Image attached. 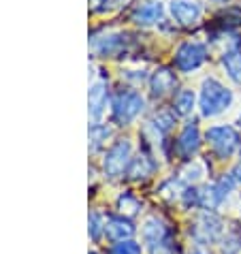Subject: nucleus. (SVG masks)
<instances>
[{
  "label": "nucleus",
  "instance_id": "19",
  "mask_svg": "<svg viewBox=\"0 0 241 254\" xmlns=\"http://www.w3.org/2000/svg\"><path fill=\"white\" fill-rule=\"evenodd\" d=\"M196 105V94L192 90H180L173 96V114L175 116H190Z\"/></svg>",
  "mask_w": 241,
  "mask_h": 254
},
{
  "label": "nucleus",
  "instance_id": "12",
  "mask_svg": "<svg viewBox=\"0 0 241 254\" xmlns=\"http://www.w3.org/2000/svg\"><path fill=\"white\" fill-rule=\"evenodd\" d=\"M109 101V86L107 81H94L90 86L88 92V114L92 118V122H101V118L105 116V109H107Z\"/></svg>",
  "mask_w": 241,
  "mask_h": 254
},
{
  "label": "nucleus",
  "instance_id": "23",
  "mask_svg": "<svg viewBox=\"0 0 241 254\" xmlns=\"http://www.w3.org/2000/svg\"><path fill=\"white\" fill-rule=\"evenodd\" d=\"M201 175H205V173H203V167L196 165V162H188L186 169H183V171L180 173V178H181L183 184L190 186V184H196V182L201 180Z\"/></svg>",
  "mask_w": 241,
  "mask_h": 254
},
{
  "label": "nucleus",
  "instance_id": "13",
  "mask_svg": "<svg viewBox=\"0 0 241 254\" xmlns=\"http://www.w3.org/2000/svg\"><path fill=\"white\" fill-rule=\"evenodd\" d=\"M147 86H150V94L154 98H162V96L171 94L173 90H175V86H177V75L173 73L171 68L160 66V68H156L150 77H147Z\"/></svg>",
  "mask_w": 241,
  "mask_h": 254
},
{
  "label": "nucleus",
  "instance_id": "18",
  "mask_svg": "<svg viewBox=\"0 0 241 254\" xmlns=\"http://www.w3.org/2000/svg\"><path fill=\"white\" fill-rule=\"evenodd\" d=\"M173 124H175V114L173 111H160V114H156L150 122H147V128H152L156 132V137L162 139V137H167L169 132H171Z\"/></svg>",
  "mask_w": 241,
  "mask_h": 254
},
{
  "label": "nucleus",
  "instance_id": "10",
  "mask_svg": "<svg viewBox=\"0 0 241 254\" xmlns=\"http://www.w3.org/2000/svg\"><path fill=\"white\" fill-rule=\"evenodd\" d=\"M169 11H171V17L175 24L186 26V28L196 26L203 17V6L194 2V0H173Z\"/></svg>",
  "mask_w": 241,
  "mask_h": 254
},
{
  "label": "nucleus",
  "instance_id": "21",
  "mask_svg": "<svg viewBox=\"0 0 241 254\" xmlns=\"http://www.w3.org/2000/svg\"><path fill=\"white\" fill-rule=\"evenodd\" d=\"M88 224H90V229H88L90 239H92L94 244H98V242H101V239L105 237V216L98 214V211H92Z\"/></svg>",
  "mask_w": 241,
  "mask_h": 254
},
{
  "label": "nucleus",
  "instance_id": "14",
  "mask_svg": "<svg viewBox=\"0 0 241 254\" xmlns=\"http://www.w3.org/2000/svg\"><path fill=\"white\" fill-rule=\"evenodd\" d=\"M165 17V6L162 2H156V0H147V2H141L134 6L132 11V22L139 26H152L162 22Z\"/></svg>",
  "mask_w": 241,
  "mask_h": 254
},
{
  "label": "nucleus",
  "instance_id": "28",
  "mask_svg": "<svg viewBox=\"0 0 241 254\" xmlns=\"http://www.w3.org/2000/svg\"><path fill=\"white\" fill-rule=\"evenodd\" d=\"M90 254H98V252H94V250H92V252H90Z\"/></svg>",
  "mask_w": 241,
  "mask_h": 254
},
{
  "label": "nucleus",
  "instance_id": "16",
  "mask_svg": "<svg viewBox=\"0 0 241 254\" xmlns=\"http://www.w3.org/2000/svg\"><path fill=\"white\" fill-rule=\"evenodd\" d=\"M222 66L226 70V75H229L237 86H241V52L239 49H226L222 54Z\"/></svg>",
  "mask_w": 241,
  "mask_h": 254
},
{
  "label": "nucleus",
  "instance_id": "6",
  "mask_svg": "<svg viewBox=\"0 0 241 254\" xmlns=\"http://www.w3.org/2000/svg\"><path fill=\"white\" fill-rule=\"evenodd\" d=\"M207 60V47L201 41H186L175 49L173 64L180 73H192V70L201 68Z\"/></svg>",
  "mask_w": 241,
  "mask_h": 254
},
{
  "label": "nucleus",
  "instance_id": "20",
  "mask_svg": "<svg viewBox=\"0 0 241 254\" xmlns=\"http://www.w3.org/2000/svg\"><path fill=\"white\" fill-rule=\"evenodd\" d=\"M116 209L126 218H132L141 211V201L132 192H122L116 199Z\"/></svg>",
  "mask_w": 241,
  "mask_h": 254
},
{
  "label": "nucleus",
  "instance_id": "2",
  "mask_svg": "<svg viewBox=\"0 0 241 254\" xmlns=\"http://www.w3.org/2000/svg\"><path fill=\"white\" fill-rule=\"evenodd\" d=\"M111 120L118 126H128L130 122H134L145 109V98L137 90H118L116 94L111 96Z\"/></svg>",
  "mask_w": 241,
  "mask_h": 254
},
{
  "label": "nucleus",
  "instance_id": "17",
  "mask_svg": "<svg viewBox=\"0 0 241 254\" xmlns=\"http://www.w3.org/2000/svg\"><path fill=\"white\" fill-rule=\"evenodd\" d=\"M88 135H90V152H98L107 145V139H111V126L103 122H92Z\"/></svg>",
  "mask_w": 241,
  "mask_h": 254
},
{
  "label": "nucleus",
  "instance_id": "24",
  "mask_svg": "<svg viewBox=\"0 0 241 254\" xmlns=\"http://www.w3.org/2000/svg\"><path fill=\"white\" fill-rule=\"evenodd\" d=\"M220 250H222V254H237L241 250V237L237 233H229L220 244Z\"/></svg>",
  "mask_w": 241,
  "mask_h": 254
},
{
  "label": "nucleus",
  "instance_id": "5",
  "mask_svg": "<svg viewBox=\"0 0 241 254\" xmlns=\"http://www.w3.org/2000/svg\"><path fill=\"white\" fill-rule=\"evenodd\" d=\"M205 139H207L209 147L214 150V154L218 158H231L233 154L239 150L241 137L239 132L229 124H220V126H211V128L205 132Z\"/></svg>",
  "mask_w": 241,
  "mask_h": 254
},
{
  "label": "nucleus",
  "instance_id": "27",
  "mask_svg": "<svg viewBox=\"0 0 241 254\" xmlns=\"http://www.w3.org/2000/svg\"><path fill=\"white\" fill-rule=\"evenodd\" d=\"M192 254H205V252H203V250H196V252H192Z\"/></svg>",
  "mask_w": 241,
  "mask_h": 254
},
{
  "label": "nucleus",
  "instance_id": "3",
  "mask_svg": "<svg viewBox=\"0 0 241 254\" xmlns=\"http://www.w3.org/2000/svg\"><path fill=\"white\" fill-rule=\"evenodd\" d=\"M141 237H143V244L150 250V254H175L173 233L169 229V224L160 220L158 216H152L143 222Z\"/></svg>",
  "mask_w": 241,
  "mask_h": 254
},
{
  "label": "nucleus",
  "instance_id": "9",
  "mask_svg": "<svg viewBox=\"0 0 241 254\" xmlns=\"http://www.w3.org/2000/svg\"><path fill=\"white\" fill-rule=\"evenodd\" d=\"M201 130H198L196 122H188L181 128L180 137L175 139V152L177 156L183 160H192V156H196V152L201 150Z\"/></svg>",
  "mask_w": 241,
  "mask_h": 254
},
{
  "label": "nucleus",
  "instance_id": "7",
  "mask_svg": "<svg viewBox=\"0 0 241 254\" xmlns=\"http://www.w3.org/2000/svg\"><path fill=\"white\" fill-rule=\"evenodd\" d=\"M224 224L220 220V216L214 214V211H203V214L196 216V220L192 222L190 227V235L198 246H207V244H214L222 235V229Z\"/></svg>",
  "mask_w": 241,
  "mask_h": 254
},
{
  "label": "nucleus",
  "instance_id": "11",
  "mask_svg": "<svg viewBox=\"0 0 241 254\" xmlns=\"http://www.w3.org/2000/svg\"><path fill=\"white\" fill-rule=\"evenodd\" d=\"M134 235V224L130 218L122 214H109L105 216V237L109 242H124V239H132Z\"/></svg>",
  "mask_w": 241,
  "mask_h": 254
},
{
  "label": "nucleus",
  "instance_id": "8",
  "mask_svg": "<svg viewBox=\"0 0 241 254\" xmlns=\"http://www.w3.org/2000/svg\"><path fill=\"white\" fill-rule=\"evenodd\" d=\"M128 49V34L124 32H107L103 37H92V52L101 58H118Z\"/></svg>",
  "mask_w": 241,
  "mask_h": 254
},
{
  "label": "nucleus",
  "instance_id": "25",
  "mask_svg": "<svg viewBox=\"0 0 241 254\" xmlns=\"http://www.w3.org/2000/svg\"><path fill=\"white\" fill-rule=\"evenodd\" d=\"M109 2H111V0H90L92 11H94V13H103L105 9H109Z\"/></svg>",
  "mask_w": 241,
  "mask_h": 254
},
{
  "label": "nucleus",
  "instance_id": "26",
  "mask_svg": "<svg viewBox=\"0 0 241 254\" xmlns=\"http://www.w3.org/2000/svg\"><path fill=\"white\" fill-rule=\"evenodd\" d=\"M233 178H235V182H239V184H241V158L237 160V165L235 167H233Z\"/></svg>",
  "mask_w": 241,
  "mask_h": 254
},
{
  "label": "nucleus",
  "instance_id": "29",
  "mask_svg": "<svg viewBox=\"0 0 241 254\" xmlns=\"http://www.w3.org/2000/svg\"><path fill=\"white\" fill-rule=\"evenodd\" d=\"M218 2H226V0H218Z\"/></svg>",
  "mask_w": 241,
  "mask_h": 254
},
{
  "label": "nucleus",
  "instance_id": "4",
  "mask_svg": "<svg viewBox=\"0 0 241 254\" xmlns=\"http://www.w3.org/2000/svg\"><path fill=\"white\" fill-rule=\"evenodd\" d=\"M132 160V143L130 139H116L107 147L105 156L101 160L103 175L107 180H120L124 178Z\"/></svg>",
  "mask_w": 241,
  "mask_h": 254
},
{
  "label": "nucleus",
  "instance_id": "22",
  "mask_svg": "<svg viewBox=\"0 0 241 254\" xmlns=\"http://www.w3.org/2000/svg\"><path fill=\"white\" fill-rule=\"evenodd\" d=\"M143 252V246L134 239H124V242H116L109 248L107 254H141Z\"/></svg>",
  "mask_w": 241,
  "mask_h": 254
},
{
  "label": "nucleus",
  "instance_id": "1",
  "mask_svg": "<svg viewBox=\"0 0 241 254\" xmlns=\"http://www.w3.org/2000/svg\"><path fill=\"white\" fill-rule=\"evenodd\" d=\"M233 103V92L218 81L216 77H207L201 86V94H198V109H201L203 118H216L224 114Z\"/></svg>",
  "mask_w": 241,
  "mask_h": 254
},
{
  "label": "nucleus",
  "instance_id": "15",
  "mask_svg": "<svg viewBox=\"0 0 241 254\" xmlns=\"http://www.w3.org/2000/svg\"><path fill=\"white\" fill-rule=\"evenodd\" d=\"M156 169H158L156 160L147 152H141L137 156H132L130 167H128V171H126V178L132 182H145L147 178H152L156 173Z\"/></svg>",
  "mask_w": 241,
  "mask_h": 254
}]
</instances>
